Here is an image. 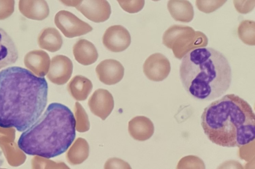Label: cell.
<instances>
[{
	"label": "cell",
	"instance_id": "obj_1",
	"mask_svg": "<svg viewBox=\"0 0 255 169\" xmlns=\"http://www.w3.org/2000/svg\"><path fill=\"white\" fill-rule=\"evenodd\" d=\"M48 84L43 76L10 66L0 71V127L22 132L41 115L47 102Z\"/></svg>",
	"mask_w": 255,
	"mask_h": 169
},
{
	"label": "cell",
	"instance_id": "obj_2",
	"mask_svg": "<svg viewBox=\"0 0 255 169\" xmlns=\"http://www.w3.org/2000/svg\"><path fill=\"white\" fill-rule=\"evenodd\" d=\"M201 125L207 138L223 147L240 148L255 138V114L250 104L239 96L227 94L206 107Z\"/></svg>",
	"mask_w": 255,
	"mask_h": 169
},
{
	"label": "cell",
	"instance_id": "obj_3",
	"mask_svg": "<svg viewBox=\"0 0 255 169\" xmlns=\"http://www.w3.org/2000/svg\"><path fill=\"white\" fill-rule=\"evenodd\" d=\"M179 76L189 95L205 101L218 98L228 90L232 72L228 60L222 53L212 47H199L183 56Z\"/></svg>",
	"mask_w": 255,
	"mask_h": 169
},
{
	"label": "cell",
	"instance_id": "obj_4",
	"mask_svg": "<svg viewBox=\"0 0 255 169\" xmlns=\"http://www.w3.org/2000/svg\"><path fill=\"white\" fill-rule=\"evenodd\" d=\"M76 121L70 109L50 103L39 118L20 135L18 148L25 154L50 159L67 151L75 139Z\"/></svg>",
	"mask_w": 255,
	"mask_h": 169
},
{
	"label": "cell",
	"instance_id": "obj_5",
	"mask_svg": "<svg viewBox=\"0 0 255 169\" xmlns=\"http://www.w3.org/2000/svg\"><path fill=\"white\" fill-rule=\"evenodd\" d=\"M162 43L172 50L176 58L182 59L192 49L206 46L208 38L204 33L191 27L173 25L165 31Z\"/></svg>",
	"mask_w": 255,
	"mask_h": 169
},
{
	"label": "cell",
	"instance_id": "obj_6",
	"mask_svg": "<svg viewBox=\"0 0 255 169\" xmlns=\"http://www.w3.org/2000/svg\"><path fill=\"white\" fill-rule=\"evenodd\" d=\"M55 23L64 35L73 38L86 34L93 30L88 23L67 10H60L55 15Z\"/></svg>",
	"mask_w": 255,
	"mask_h": 169
},
{
	"label": "cell",
	"instance_id": "obj_7",
	"mask_svg": "<svg viewBox=\"0 0 255 169\" xmlns=\"http://www.w3.org/2000/svg\"><path fill=\"white\" fill-rule=\"evenodd\" d=\"M171 70L168 59L162 54L155 53L150 55L143 65V72L150 81H162L168 76Z\"/></svg>",
	"mask_w": 255,
	"mask_h": 169
},
{
	"label": "cell",
	"instance_id": "obj_8",
	"mask_svg": "<svg viewBox=\"0 0 255 169\" xmlns=\"http://www.w3.org/2000/svg\"><path fill=\"white\" fill-rule=\"evenodd\" d=\"M130 43L131 37L128 31L120 25L109 27L103 36V45L113 52H121L125 50Z\"/></svg>",
	"mask_w": 255,
	"mask_h": 169
},
{
	"label": "cell",
	"instance_id": "obj_9",
	"mask_svg": "<svg viewBox=\"0 0 255 169\" xmlns=\"http://www.w3.org/2000/svg\"><path fill=\"white\" fill-rule=\"evenodd\" d=\"M75 7L88 19L97 23L108 20L111 14V5L107 0H79Z\"/></svg>",
	"mask_w": 255,
	"mask_h": 169
},
{
	"label": "cell",
	"instance_id": "obj_10",
	"mask_svg": "<svg viewBox=\"0 0 255 169\" xmlns=\"http://www.w3.org/2000/svg\"><path fill=\"white\" fill-rule=\"evenodd\" d=\"M88 104L93 114L104 120L113 110L114 100L112 94L108 90L99 88L91 96Z\"/></svg>",
	"mask_w": 255,
	"mask_h": 169
},
{
	"label": "cell",
	"instance_id": "obj_11",
	"mask_svg": "<svg viewBox=\"0 0 255 169\" xmlns=\"http://www.w3.org/2000/svg\"><path fill=\"white\" fill-rule=\"evenodd\" d=\"M125 69L122 64L115 59H106L96 68L99 80L107 85H113L120 82L124 77Z\"/></svg>",
	"mask_w": 255,
	"mask_h": 169
},
{
	"label": "cell",
	"instance_id": "obj_12",
	"mask_svg": "<svg viewBox=\"0 0 255 169\" xmlns=\"http://www.w3.org/2000/svg\"><path fill=\"white\" fill-rule=\"evenodd\" d=\"M73 69L72 62L68 57L57 55L52 59V68L49 77L54 83L58 85L64 84L71 78Z\"/></svg>",
	"mask_w": 255,
	"mask_h": 169
},
{
	"label": "cell",
	"instance_id": "obj_13",
	"mask_svg": "<svg viewBox=\"0 0 255 169\" xmlns=\"http://www.w3.org/2000/svg\"><path fill=\"white\" fill-rule=\"evenodd\" d=\"M18 56V49L13 40L0 27V70L14 64Z\"/></svg>",
	"mask_w": 255,
	"mask_h": 169
},
{
	"label": "cell",
	"instance_id": "obj_14",
	"mask_svg": "<svg viewBox=\"0 0 255 169\" xmlns=\"http://www.w3.org/2000/svg\"><path fill=\"white\" fill-rule=\"evenodd\" d=\"M128 131L134 140L144 141L152 136L154 132V126L151 121L147 117L137 116L128 122Z\"/></svg>",
	"mask_w": 255,
	"mask_h": 169
},
{
	"label": "cell",
	"instance_id": "obj_15",
	"mask_svg": "<svg viewBox=\"0 0 255 169\" xmlns=\"http://www.w3.org/2000/svg\"><path fill=\"white\" fill-rule=\"evenodd\" d=\"M73 53L75 60L84 66L94 63L98 58V51L95 45L84 39H79L74 45Z\"/></svg>",
	"mask_w": 255,
	"mask_h": 169
},
{
	"label": "cell",
	"instance_id": "obj_16",
	"mask_svg": "<svg viewBox=\"0 0 255 169\" xmlns=\"http://www.w3.org/2000/svg\"><path fill=\"white\" fill-rule=\"evenodd\" d=\"M93 88L92 82L84 76H74L67 84V90L71 96L78 101L86 100Z\"/></svg>",
	"mask_w": 255,
	"mask_h": 169
},
{
	"label": "cell",
	"instance_id": "obj_17",
	"mask_svg": "<svg viewBox=\"0 0 255 169\" xmlns=\"http://www.w3.org/2000/svg\"><path fill=\"white\" fill-rule=\"evenodd\" d=\"M167 8L170 15L176 21L188 23L193 18V7L189 1L169 0Z\"/></svg>",
	"mask_w": 255,
	"mask_h": 169
},
{
	"label": "cell",
	"instance_id": "obj_18",
	"mask_svg": "<svg viewBox=\"0 0 255 169\" xmlns=\"http://www.w3.org/2000/svg\"><path fill=\"white\" fill-rule=\"evenodd\" d=\"M89 146L84 138H78L66 154L67 162L72 165L82 164L89 157Z\"/></svg>",
	"mask_w": 255,
	"mask_h": 169
},
{
	"label": "cell",
	"instance_id": "obj_19",
	"mask_svg": "<svg viewBox=\"0 0 255 169\" xmlns=\"http://www.w3.org/2000/svg\"><path fill=\"white\" fill-rule=\"evenodd\" d=\"M238 34L246 44L255 45V22L249 20H243L238 26Z\"/></svg>",
	"mask_w": 255,
	"mask_h": 169
},
{
	"label": "cell",
	"instance_id": "obj_20",
	"mask_svg": "<svg viewBox=\"0 0 255 169\" xmlns=\"http://www.w3.org/2000/svg\"><path fill=\"white\" fill-rule=\"evenodd\" d=\"M74 111L76 121L75 129L79 132L88 131L90 129L88 116L79 102H75Z\"/></svg>",
	"mask_w": 255,
	"mask_h": 169
},
{
	"label": "cell",
	"instance_id": "obj_21",
	"mask_svg": "<svg viewBox=\"0 0 255 169\" xmlns=\"http://www.w3.org/2000/svg\"><path fill=\"white\" fill-rule=\"evenodd\" d=\"M45 38V48L51 52L59 50L62 45V38L58 30L55 28H50L46 30Z\"/></svg>",
	"mask_w": 255,
	"mask_h": 169
},
{
	"label": "cell",
	"instance_id": "obj_22",
	"mask_svg": "<svg viewBox=\"0 0 255 169\" xmlns=\"http://www.w3.org/2000/svg\"><path fill=\"white\" fill-rule=\"evenodd\" d=\"M226 0H196L198 9L206 13H211L221 7Z\"/></svg>",
	"mask_w": 255,
	"mask_h": 169
},
{
	"label": "cell",
	"instance_id": "obj_23",
	"mask_svg": "<svg viewBox=\"0 0 255 169\" xmlns=\"http://www.w3.org/2000/svg\"><path fill=\"white\" fill-rule=\"evenodd\" d=\"M120 5L125 11L130 13H136L144 6V0H118Z\"/></svg>",
	"mask_w": 255,
	"mask_h": 169
},
{
	"label": "cell",
	"instance_id": "obj_24",
	"mask_svg": "<svg viewBox=\"0 0 255 169\" xmlns=\"http://www.w3.org/2000/svg\"><path fill=\"white\" fill-rule=\"evenodd\" d=\"M105 169H131L128 164L123 160L114 158L109 159L105 164Z\"/></svg>",
	"mask_w": 255,
	"mask_h": 169
},
{
	"label": "cell",
	"instance_id": "obj_25",
	"mask_svg": "<svg viewBox=\"0 0 255 169\" xmlns=\"http://www.w3.org/2000/svg\"><path fill=\"white\" fill-rule=\"evenodd\" d=\"M62 2L67 6L75 7L79 2V0H62Z\"/></svg>",
	"mask_w": 255,
	"mask_h": 169
}]
</instances>
